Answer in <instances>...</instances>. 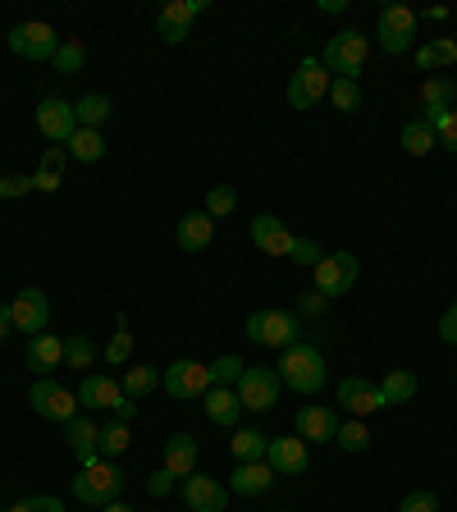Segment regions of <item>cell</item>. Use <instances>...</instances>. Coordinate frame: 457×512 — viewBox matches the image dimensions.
I'll return each instance as SVG.
<instances>
[{"label": "cell", "mask_w": 457, "mask_h": 512, "mask_svg": "<svg viewBox=\"0 0 457 512\" xmlns=\"http://www.w3.org/2000/svg\"><path fill=\"white\" fill-rule=\"evenodd\" d=\"M10 320L14 330H23L32 339V334H46V325H51V298H46L42 288H19L10 302Z\"/></svg>", "instance_id": "4fadbf2b"}, {"label": "cell", "mask_w": 457, "mask_h": 512, "mask_svg": "<svg viewBox=\"0 0 457 512\" xmlns=\"http://www.w3.org/2000/svg\"><path fill=\"white\" fill-rule=\"evenodd\" d=\"M243 334L252 343H261V348H293V343H302V316L298 311H279V307H266V311H252L243 325Z\"/></svg>", "instance_id": "3957f363"}, {"label": "cell", "mask_w": 457, "mask_h": 512, "mask_svg": "<svg viewBox=\"0 0 457 512\" xmlns=\"http://www.w3.org/2000/svg\"><path fill=\"white\" fill-rule=\"evenodd\" d=\"M320 256H325V252H320L316 238H298V243H293V252H288V261H293V266H307V270H311Z\"/></svg>", "instance_id": "bcb514c9"}, {"label": "cell", "mask_w": 457, "mask_h": 512, "mask_svg": "<svg viewBox=\"0 0 457 512\" xmlns=\"http://www.w3.org/2000/svg\"><path fill=\"white\" fill-rule=\"evenodd\" d=\"M206 371H211V384H215V389H234L238 375L247 371V362H243V357H234V352H224V357H215V362L206 366Z\"/></svg>", "instance_id": "d590c367"}, {"label": "cell", "mask_w": 457, "mask_h": 512, "mask_svg": "<svg viewBox=\"0 0 457 512\" xmlns=\"http://www.w3.org/2000/svg\"><path fill=\"white\" fill-rule=\"evenodd\" d=\"M398 512H439V494L435 490H412V494H403Z\"/></svg>", "instance_id": "f6af8a7d"}, {"label": "cell", "mask_w": 457, "mask_h": 512, "mask_svg": "<svg viewBox=\"0 0 457 512\" xmlns=\"http://www.w3.org/2000/svg\"><path fill=\"white\" fill-rule=\"evenodd\" d=\"M252 243L261 247V252L266 256H288L293 252V243H298V238L288 234V224L279 220V215H270V211H261L252 220Z\"/></svg>", "instance_id": "7402d4cb"}, {"label": "cell", "mask_w": 457, "mask_h": 512, "mask_svg": "<svg viewBox=\"0 0 457 512\" xmlns=\"http://www.w3.org/2000/svg\"><path fill=\"white\" fill-rule=\"evenodd\" d=\"M60 32L51 28V23H19V28H10V51L19 55V60H55V51H60Z\"/></svg>", "instance_id": "7c38bea8"}, {"label": "cell", "mask_w": 457, "mask_h": 512, "mask_svg": "<svg viewBox=\"0 0 457 512\" xmlns=\"http://www.w3.org/2000/svg\"><path fill=\"white\" fill-rule=\"evenodd\" d=\"M330 69L320 64V55H302L298 74L288 78V106L293 110H316L325 96H330Z\"/></svg>", "instance_id": "8992f818"}, {"label": "cell", "mask_w": 457, "mask_h": 512, "mask_svg": "<svg viewBox=\"0 0 457 512\" xmlns=\"http://www.w3.org/2000/svg\"><path fill=\"white\" fill-rule=\"evenodd\" d=\"M430 128H435V138L439 147H448L457 156V110H444V115H421Z\"/></svg>", "instance_id": "60d3db41"}, {"label": "cell", "mask_w": 457, "mask_h": 512, "mask_svg": "<svg viewBox=\"0 0 457 512\" xmlns=\"http://www.w3.org/2000/svg\"><path fill=\"white\" fill-rule=\"evenodd\" d=\"M64 439H69V453L78 458V467H92L101 458V426H96L87 412H78L69 426H64Z\"/></svg>", "instance_id": "44dd1931"}, {"label": "cell", "mask_w": 457, "mask_h": 512, "mask_svg": "<svg viewBox=\"0 0 457 512\" xmlns=\"http://www.w3.org/2000/svg\"><path fill=\"white\" fill-rule=\"evenodd\" d=\"M279 512H288V508H279Z\"/></svg>", "instance_id": "680465c9"}, {"label": "cell", "mask_w": 457, "mask_h": 512, "mask_svg": "<svg viewBox=\"0 0 457 512\" xmlns=\"http://www.w3.org/2000/svg\"><path fill=\"white\" fill-rule=\"evenodd\" d=\"M325 101H330L339 115H357V110H362V83H352V78H334Z\"/></svg>", "instance_id": "d6a6232c"}, {"label": "cell", "mask_w": 457, "mask_h": 512, "mask_svg": "<svg viewBox=\"0 0 457 512\" xmlns=\"http://www.w3.org/2000/svg\"><path fill=\"white\" fill-rule=\"evenodd\" d=\"M160 384H165V394H170V398H183V403H197V398H206V389H211V371H206V362H192V357H179V362L165 366Z\"/></svg>", "instance_id": "30bf717a"}, {"label": "cell", "mask_w": 457, "mask_h": 512, "mask_svg": "<svg viewBox=\"0 0 457 512\" xmlns=\"http://www.w3.org/2000/svg\"><path fill=\"white\" fill-rule=\"evenodd\" d=\"M275 485V467L270 462H238L234 476H229V494H243V499H256Z\"/></svg>", "instance_id": "cb8c5ba5"}, {"label": "cell", "mask_w": 457, "mask_h": 512, "mask_svg": "<svg viewBox=\"0 0 457 512\" xmlns=\"http://www.w3.org/2000/svg\"><path fill=\"white\" fill-rule=\"evenodd\" d=\"M416 23H421V14L412 10V5H384L380 19H375V37H380V51L389 55H407L416 42Z\"/></svg>", "instance_id": "52a82bcc"}, {"label": "cell", "mask_w": 457, "mask_h": 512, "mask_svg": "<svg viewBox=\"0 0 457 512\" xmlns=\"http://www.w3.org/2000/svg\"><path fill=\"white\" fill-rule=\"evenodd\" d=\"M416 96H421V115H444V110H453V101H457V83L448 74H430Z\"/></svg>", "instance_id": "484cf974"}, {"label": "cell", "mask_w": 457, "mask_h": 512, "mask_svg": "<svg viewBox=\"0 0 457 512\" xmlns=\"http://www.w3.org/2000/svg\"><path fill=\"white\" fill-rule=\"evenodd\" d=\"M421 19H435V23H444V19H448V10H444V5H435V10H426V14H421Z\"/></svg>", "instance_id": "9f6ffc18"}, {"label": "cell", "mask_w": 457, "mask_h": 512, "mask_svg": "<svg viewBox=\"0 0 457 512\" xmlns=\"http://www.w3.org/2000/svg\"><path fill=\"white\" fill-rule=\"evenodd\" d=\"M398 142H403V151H407V156H430V151L439 147L435 128H430L421 115H416V119H407V124H403V133H398Z\"/></svg>", "instance_id": "4dcf8cb0"}, {"label": "cell", "mask_w": 457, "mask_h": 512, "mask_svg": "<svg viewBox=\"0 0 457 512\" xmlns=\"http://www.w3.org/2000/svg\"><path fill=\"white\" fill-rule=\"evenodd\" d=\"M96 362V343L87 339V334H69L64 339V366H74V371H83V366Z\"/></svg>", "instance_id": "ab89813d"}, {"label": "cell", "mask_w": 457, "mask_h": 512, "mask_svg": "<svg viewBox=\"0 0 457 512\" xmlns=\"http://www.w3.org/2000/svg\"><path fill=\"white\" fill-rule=\"evenodd\" d=\"M28 403H32V412L42 416V421H60V426H69V421L83 412L74 389H64V384L51 380V375L32 384V389H28Z\"/></svg>", "instance_id": "ba28073f"}, {"label": "cell", "mask_w": 457, "mask_h": 512, "mask_svg": "<svg viewBox=\"0 0 457 512\" xmlns=\"http://www.w3.org/2000/svg\"><path fill=\"white\" fill-rule=\"evenodd\" d=\"M380 394H384V407H403L416 398V375L403 371V366H394V371L380 380Z\"/></svg>", "instance_id": "1f68e13d"}, {"label": "cell", "mask_w": 457, "mask_h": 512, "mask_svg": "<svg viewBox=\"0 0 457 512\" xmlns=\"http://www.w3.org/2000/svg\"><path fill=\"white\" fill-rule=\"evenodd\" d=\"M439 339H444L448 348H457V298H453V307L439 316Z\"/></svg>", "instance_id": "681fc988"}, {"label": "cell", "mask_w": 457, "mask_h": 512, "mask_svg": "<svg viewBox=\"0 0 457 512\" xmlns=\"http://www.w3.org/2000/svg\"><path fill=\"white\" fill-rule=\"evenodd\" d=\"M174 243H179L188 256L206 252V247L215 243V220L206 211H188L179 224H174Z\"/></svg>", "instance_id": "603a6c76"}, {"label": "cell", "mask_w": 457, "mask_h": 512, "mask_svg": "<svg viewBox=\"0 0 457 512\" xmlns=\"http://www.w3.org/2000/svg\"><path fill=\"white\" fill-rule=\"evenodd\" d=\"M124 403H128V394L119 389V380H110L101 371H87L83 384H78V407L83 412H119Z\"/></svg>", "instance_id": "9a60e30c"}, {"label": "cell", "mask_w": 457, "mask_h": 512, "mask_svg": "<svg viewBox=\"0 0 457 512\" xmlns=\"http://www.w3.org/2000/svg\"><path fill=\"white\" fill-rule=\"evenodd\" d=\"M60 183H64V174H51V170L32 174V188H37V192H60Z\"/></svg>", "instance_id": "816d5d0a"}, {"label": "cell", "mask_w": 457, "mask_h": 512, "mask_svg": "<svg viewBox=\"0 0 457 512\" xmlns=\"http://www.w3.org/2000/svg\"><path fill=\"white\" fill-rule=\"evenodd\" d=\"M64 151H69V160H78V165H96V160H106V138H101L96 128H74V138L64 142Z\"/></svg>", "instance_id": "83f0119b"}, {"label": "cell", "mask_w": 457, "mask_h": 512, "mask_svg": "<svg viewBox=\"0 0 457 512\" xmlns=\"http://www.w3.org/2000/svg\"><path fill=\"white\" fill-rule=\"evenodd\" d=\"M179 494L192 512H224L229 508V490H224L215 476H202V471H192V476L179 480Z\"/></svg>", "instance_id": "e0dca14e"}, {"label": "cell", "mask_w": 457, "mask_h": 512, "mask_svg": "<svg viewBox=\"0 0 457 512\" xmlns=\"http://www.w3.org/2000/svg\"><path fill=\"white\" fill-rule=\"evenodd\" d=\"M69 490H74V499L83 503V508H106V503H115L119 494H124V471H119L115 462L96 458L92 467H78Z\"/></svg>", "instance_id": "277c9868"}, {"label": "cell", "mask_w": 457, "mask_h": 512, "mask_svg": "<svg viewBox=\"0 0 457 512\" xmlns=\"http://www.w3.org/2000/svg\"><path fill=\"white\" fill-rule=\"evenodd\" d=\"M128 448V426L124 421H110L106 430H101V458H119Z\"/></svg>", "instance_id": "7bdbcfd3"}, {"label": "cell", "mask_w": 457, "mask_h": 512, "mask_svg": "<svg viewBox=\"0 0 457 512\" xmlns=\"http://www.w3.org/2000/svg\"><path fill=\"white\" fill-rule=\"evenodd\" d=\"M448 64H457L453 37H435V42L416 46V69H421V74H435V69H448Z\"/></svg>", "instance_id": "f546056e"}, {"label": "cell", "mask_w": 457, "mask_h": 512, "mask_svg": "<svg viewBox=\"0 0 457 512\" xmlns=\"http://www.w3.org/2000/svg\"><path fill=\"white\" fill-rule=\"evenodd\" d=\"M334 444L343 448V453H366L371 448V430H366V421H339V435H334Z\"/></svg>", "instance_id": "74e56055"}, {"label": "cell", "mask_w": 457, "mask_h": 512, "mask_svg": "<svg viewBox=\"0 0 457 512\" xmlns=\"http://www.w3.org/2000/svg\"><path fill=\"white\" fill-rule=\"evenodd\" d=\"M279 389H284V380H279V371H270V366H247L234 384L243 412H270V407L279 403Z\"/></svg>", "instance_id": "9c48e42d"}, {"label": "cell", "mask_w": 457, "mask_h": 512, "mask_svg": "<svg viewBox=\"0 0 457 512\" xmlns=\"http://www.w3.org/2000/svg\"><path fill=\"white\" fill-rule=\"evenodd\" d=\"M156 384H160L156 366H128L124 380H119V389H124V394L133 398V403H142V398H147L151 389H156Z\"/></svg>", "instance_id": "836d02e7"}, {"label": "cell", "mask_w": 457, "mask_h": 512, "mask_svg": "<svg viewBox=\"0 0 457 512\" xmlns=\"http://www.w3.org/2000/svg\"><path fill=\"white\" fill-rule=\"evenodd\" d=\"M74 101H64V96H42L37 101V133H42L46 142H55V147H64V142L74 138Z\"/></svg>", "instance_id": "5bb4252c"}, {"label": "cell", "mask_w": 457, "mask_h": 512, "mask_svg": "<svg viewBox=\"0 0 457 512\" xmlns=\"http://www.w3.org/2000/svg\"><path fill=\"white\" fill-rule=\"evenodd\" d=\"M174 485H179V476H170L165 467H160L156 476H147V494H151V499H165V494H170Z\"/></svg>", "instance_id": "c3c4849f"}, {"label": "cell", "mask_w": 457, "mask_h": 512, "mask_svg": "<svg viewBox=\"0 0 457 512\" xmlns=\"http://www.w3.org/2000/svg\"><path fill=\"white\" fill-rule=\"evenodd\" d=\"M366 55H371V37L366 32H357V28H343V32H334L330 42H325V51H320V64L330 69V78H362V69H366Z\"/></svg>", "instance_id": "7a4b0ae2"}, {"label": "cell", "mask_w": 457, "mask_h": 512, "mask_svg": "<svg viewBox=\"0 0 457 512\" xmlns=\"http://www.w3.org/2000/svg\"><path fill=\"white\" fill-rule=\"evenodd\" d=\"M28 192H37L32 188V174H5V179H0V202H19Z\"/></svg>", "instance_id": "ee69618b"}, {"label": "cell", "mask_w": 457, "mask_h": 512, "mask_svg": "<svg viewBox=\"0 0 457 512\" xmlns=\"http://www.w3.org/2000/svg\"><path fill=\"white\" fill-rule=\"evenodd\" d=\"M197 453H202V448H197L192 435H170L165 439V471L179 480L192 476V471H197Z\"/></svg>", "instance_id": "4316f807"}, {"label": "cell", "mask_w": 457, "mask_h": 512, "mask_svg": "<svg viewBox=\"0 0 457 512\" xmlns=\"http://www.w3.org/2000/svg\"><path fill=\"white\" fill-rule=\"evenodd\" d=\"M298 435L307 439V444H334V435H339V412L325 403H302L298 407Z\"/></svg>", "instance_id": "ffe728a7"}, {"label": "cell", "mask_w": 457, "mask_h": 512, "mask_svg": "<svg viewBox=\"0 0 457 512\" xmlns=\"http://www.w3.org/2000/svg\"><path fill=\"white\" fill-rule=\"evenodd\" d=\"M110 115H115V106H110L106 92H87V96H78V101H74L78 128H96V133H101V124H106Z\"/></svg>", "instance_id": "f1b7e54d"}, {"label": "cell", "mask_w": 457, "mask_h": 512, "mask_svg": "<svg viewBox=\"0 0 457 512\" xmlns=\"http://www.w3.org/2000/svg\"><path fill=\"white\" fill-rule=\"evenodd\" d=\"M206 14V0H170V5H160L156 14V37L165 46H179L192 37V23Z\"/></svg>", "instance_id": "8fae6325"}, {"label": "cell", "mask_w": 457, "mask_h": 512, "mask_svg": "<svg viewBox=\"0 0 457 512\" xmlns=\"http://www.w3.org/2000/svg\"><path fill=\"white\" fill-rule=\"evenodd\" d=\"M64 165H69V151H64V147H46V156H42V165H37V170L64 174Z\"/></svg>", "instance_id": "f907efd6"}, {"label": "cell", "mask_w": 457, "mask_h": 512, "mask_svg": "<svg viewBox=\"0 0 457 512\" xmlns=\"http://www.w3.org/2000/svg\"><path fill=\"white\" fill-rule=\"evenodd\" d=\"M10 325H14V320H10V302H0V343L10 339Z\"/></svg>", "instance_id": "db71d44e"}, {"label": "cell", "mask_w": 457, "mask_h": 512, "mask_svg": "<svg viewBox=\"0 0 457 512\" xmlns=\"http://www.w3.org/2000/svg\"><path fill=\"white\" fill-rule=\"evenodd\" d=\"M128 357H133V334H128L124 320H119V330L110 334V343H106V362H110V366H124Z\"/></svg>", "instance_id": "b9f144b4"}, {"label": "cell", "mask_w": 457, "mask_h": 512, "mask_svg": "<svg viewBox=\"0 0 457 512\" xmlns=\"http://www.w3.org/2000/svg\"><path fill=\"white\" fill-rule=\"evenodd\" d=\"M339 403L348 407L357 421H366L371 412H384V394H380V384L362 380V375H343L339 380Z\"/></svg>", "instance_id": "ac0fdd59"}, {"label": "cell", "mask_w": 457, "mask_h": 512, "mask_svg": "<svg viewBox=\"0 0 457 512\" xmlns=\"http://www.w3.org/2000/svg\"><path fill=\"white\" fill-rule=\"evenodd\" d=\"M211 220H224V215H234L238 211V192L229 188V183H215L211 192H206V206H202Z\"/></svg>", "instance_id": "f35d334b"}, {"label": "cell", "mask_w": 457, "mask_h": 512, "mask_svg": "<svg viewBox=\"0 0 457 512\" xmlns=\"http://www.w3.org/2000/svg\"><path fill=\"white\" fill-rule=\"evenodd\" d=\"M10 512H64V503L55 494H32V499H19Z\"/></svg>", "instance_id": "7dc6e473"}, {"label": "cell", "mask_w": 457, "mask_h": 512, "mask_svg": "<svg viewBox=\"0 0 457 512\" xmlns=\"http://www.w3.org/2000/svg\"><path fill=\"white\" fill-rule=\"evenodd\" d=\"M357 275H362V261L352 252H325L311 266V279H316V293L325 302L343 298V293H352V284H357Z\"/></svg>", "instance_id": "5b68a950"}, {"label": "cell", "mask_w": 457, "mask_h": 512, "mask_svg": "<svg viewBox=\"0 0 457 512\" xmlns=\"http://www.w3.org/2000/svg\"><path fill=\"white\" fill-rule=\"evenodd\" d=\"M266 444L270 439L261 435V430H234V439H229L238 462H266Z\"/></svg>", "instance_id": "e575fe53"}, {"label": "cell", "mask_w": 457, "mask_h": 512, "mask_svg": "<svg viewBox=\"0 0 457 512\" xmlns=\"http://www.w3.org/2000/svg\"><path fill=\"white\" fill-rule=\"evenodd\" d=\"M266 462L275 467V476H302L311 467V444L302 435H275L266 444Z\"/></svg>", "instance_id": "2e32d148"}, {"label": "cell", "mask_w": 457, "mask_h": 512, "mask_svg": "<svg viewBox=\"0 0 457 512\" xmlns=\"http://www.w3.org/2000/svg\"><path fill=\"white\" fill-rule=\"evenodd\" d=\"M320 311H325V298H320V293H307V298L298 302V316H320Z\"/></svg>", "instance_id": "f5cc1de1"}, {"label": "cell", "mask_w": 457, "mask_h": 512, "mask_svg": "<svg viewBox=\"0 0 457 512\" xmlns=\"http://www.w3.org/2000/svg\"><path fill=\"white\" fill-rule=\"evenodd\" d=\"M279 380L293 389V394H320L325 389V380H330V371H325V352L316 348V343H293V348H284V357H279Z\"/></svg>", "instance_id": "6da1fadb"}, {"label": "cell", "mask_w": 457, "mask_h": 512, "mask_svg": "<svg viewBox=\"0 0 457 512\" xmlns=\"http://www.w3.org/2000/svg\"><path fill=\"white\" fill-rule=\"evenodd\" d=\"M23 362H28V371L37 375V380H46V375H55L64 366V339L60 334H32L28 348H23Z\"/></svg>", "instance_id": "d6986e66"}, {"label": "cell", "mask_w": 457, "mask_h": 512, "mask_svg": "<svg viewBox=\"0 0 457 512\" xmlns=\"http://www.w3.org/2000/svg\"><path fill=\"white\" fill-rule=\"evenodd\" d=\"M55 74H64V78H69V74H78V69H83V64H87V46L83 42H78V37H64V42H60V51H55Z\"/></svg>", "instance_id": "8d00e7d4"}, {"label": "cell", "mask_w": 457, "mask_h": 512, "mask_svg": "<svg viewBox=\"0 0 457 512\" xmlns=\"http://www.w3.org/2000/svg\"><path fill=\"white\" fill-rule=\"evenodd\" d=\"M348 10V0H320V14H343Z\"/></svg>", "instance_id": "11a10c76"}, {"label": "cell", "mask_w": 457, "mask_h": 512, "mask_svg": "<svg viewBox=\"0 0 457 512\" xmlns=\"http://www.w3.org/2000/svg\"><path fill=\"white\" fill-rule=\"evenodd\" d=\"M206 416H211V426H220V430H238V416H243V403H238V394L234 389H206Z\"/></svg>", "instance_id": "d4e9b609"}, {"label": "cell", "mask_w": 457, "mask_h": 512, "mask_svg": "<svg viewBox=\"0 0 457 512\" xmlns=\"http://www.w3.org/2000/svg\"><path fill=\"white\" fill-rule=\"evenodd\" d=\"M101 512H133V508H128L124 499H115V503H106V508H101Z\"/></svg>", "instance_id": "6f0895ef"}]
</instances>
